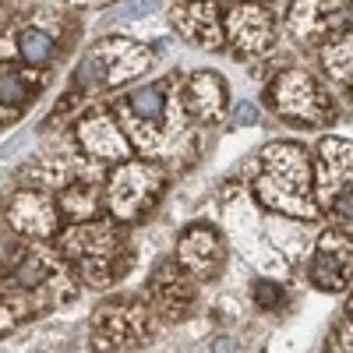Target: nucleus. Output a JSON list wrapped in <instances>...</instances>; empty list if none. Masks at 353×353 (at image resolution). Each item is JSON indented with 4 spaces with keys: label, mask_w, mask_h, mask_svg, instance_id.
I'll return each instance as SVG.
<instances>
[{
    "label": "nucleus",
    "mask_w": 353,
    "mask_h": 353,
    "mask_svg": "<svg viewBox=\"0 0 353 353\" xmlns=\"http://www.w3.org/2000/svg\"><path fill=\"white\" fill-rule=\"evenodd\" d=\"M181 85H184V74L170 71L163 78L128 88L124 96H117L110 103L131 149L163 166L173 163L184 149H194V124L184 110Z\"/></svg>",
    "instance_id": "f257e3e1"
},
{
    "label": "nucleus",
    "mask_w": 353,
    "mask_h": 353,
    "mask_svg": "<svg viewBox=\"0 0 353 353\" xmlns=\"http://www.w3.org/2000/svg\"><path fill=\"white\" fill-rule=\"evenodd\" d=\"M251 188L261 209L286 219L314 223L321 205L314 198V156L301 141H272L254 159Z\"/></svg>",
    "instance_id": "f03ea898"
},
{
    "label": "nucleus",
    "mask_w": 353,
    "mask_h": 353,
    "mask_svg": "<svg viewBox=\"0 0 353 353\" xmlns=\"http://www.w3.org/2000/svg\"><path fill=\"white\" fill-rule=\"evenodd\" d=\"M57 254L68 261V272L78 283L92 290L117 286L134 265V244L113 219L71 223L64 233H57Z\"/></svg>",
    "instance_id": "7ed1b4c3"
},
{
    "label": "nucleus",
    "mask_w": 353,
    "mask_h": 353,
    "mask_svg": "<svg viewBox=\"0 0 353 353\" xmlns=\"http://www.w3.org/2000/svg\"><path fill=\"white\" fill-rule=\"evenodd\" d=\"M156 61V53L145 46L141 39L131 36H103L85 50V57L78 61L74 74H71V92L85 96L92 103L96 96L110 92V88L131 85L138 78L149 74Z\"/></svg>",
    "instance_id": "20e7f679"
},
{
    "label": "nucleus",
    "mask_w": 353,
    "mask_h": 353,
    "mask_svg": "<svg viewBox=\"0 0 353 353\" xmlns=\"http://www.w3.org/2000/svg\"><path fill=\"white\" fill-rule=\"evenodd\" d=\"M166 188H170V170L163 163L145 159V156H131V159L106 170L103 209L113 223L134 226V223L149 219L156 212V205L163 201Z\"/></svg>",
    "instance_id": "39448f33"
},
{
    "label": "nucleus",
    "mask_w": 353,
    "mask_h": 353,
    "mask_svg": "<svg viewBox=\"0 0 353 353\" xmlns=\"http://www.w3.org/2000/svg\"><path fill=\"white\" fill-rule=\"evenodd\" d=\"M265 110H272L279 121L301 128H325L336 121L332 92L304 68H283L265 85Z\"/></svg>",
    "instance_id": "423d86ee"
},
{
    "label": "nucleus",
    "mask_w": 353,
    "mask_h": 353,
    "mask_svg": "<svg viewBox=\"0 0 353 353\" xmlns=\"http://www.w3.org/2000/svg\"><path fill=\"white\" fill-rule=\"evenodd\" d=\"M156 311L141 297H113L106 301L88 325V343L96 353H124L141 350L156 336Z\"/></svg>",
    "instance_id": "0eeeda50"
},
{
    "label": "nucleus",
    "mask_w": 353,
    "mask_h": 353,
    "mask_svg": "<svg viewBox=\"0 0 353 353\" xmlns=\"http://www.w3.org/2000/svg\"><path fill=\"white\" fill-rule=\"evenodd\" d=\"M226 258H230V248H226V237L216 223H188L181 230V237L173 244V261L181 265L188 276H194L198 283H212L223 276L226 269Z\"/></svg>",
    "instance_id": "6e6552de"
},
{
    "label": "nucleus",
    "mask_w": 353,
    "mask_h": 353,
    "mask_svg": "<svg viewBox=\"0 0 353 353\" xmlns=\"http://www.w3.org/2000/svg\"><path fill=\"white\" fill-rule=\"evenodd\" d=\"M223 28H226V50L248 57V61L272 53L279 43L276 18L265 4H226Z\"/></svg>",
    "instance_id": "1a4fd4ad"
},
{
    "label": "nucleus",
    "mask_w": 353,
    "mask_h": 353,
    "mask_svg": "<svg viewBox=\"0 0 353 353\" xmlns=\"http://www.w3.org/2000/svg\"><path fill=\"white\" fill-rule=\"evenodd\" d=\"M74 141H78V149L92 163H99V166H117V163H124V159L134 156L121 121L113 117V110H103V106H96V110L88 106L78 117Z\"/></svg>",
    "instance_id": "9d476101"
},
{
    "label": "nucleus",
    "mask_w": 353,
    "mask_h": 353,
    "mask_svg": "<svg viewBox=\"0 0 353 353\" xmlns=\"http://www.w3.org/2000/svg\"><path fill=\"white\" fill-rule=\"evenodd\" d=\"M307 279L311 286L325 293H343L353 286V237L336 226L321 230L307 258Z\"/></svg>",
    "instance_id": "9b49d317"
},
{
    "label": "nucleus",
    "mask_w": 353,
    "mask_h": 353,
    "mask_svg": "<svg viewBox=\"0 0 353 353\" xmlns=\"http://www.w3.org/2000/svg\"><path fill=\"white\" fill-rule=\"evenodd\" d=\"M149 301L152 311L163 318V321H188L194 311H198V279L188 276L181 265H176L173 258L159 261L152 276H149Z\"/></svg>",
    "instance_id": "f8f14e48"
},
{
    "label": "nucleus",
    "mask_w": 353,
    "mask_h": 353,
    "mask_svg": "<svg viewBox=\"0 0 353 353\" xmlns=\"http://www.w3.org/2000/svg\"><path fill=\"white\" fill-rule=\"evenodd\" d=\"M223 0H170V25L184 43L223 53L226 50V28H223Z\"/></svg>",
    "instance_id": "ddd939ff"
},
{
    "label": "nucleus",
    "mask_w": 353,
    "mask_h": 353,
    "mask_svg": "<svg viewBox=\"0 0 353 353\" xmlns=\"http://www.w3.org/2000/svg\"><path fill=\"white\" fill-rule=\"evenodd\" d=\"M8 226L25 241H50L61 233V209L39 188H21L8 198Z\"/></svg>",
    "instance_id": "4468645a"
},
{
    "label": "nucleus",
    "mask_w": 353,
    "mask_h": 353,
    "mask_svg": "<svg viewBox=\"0 0 353 353\" xmlns=\"http://www.w3.org/2000/svg\"><path fill=\"white\" fill-rule=\"evenodd\" d=\"M314 198L325 212V205L353 188V141L346 138H321L314 145Z\"/></svg>",
    "instance_id": "2eb2a0df"
},
{
    "label": "nucleus",
    "mask_w": 353,
    "mask_h": 353,
    "mask_svg": "<svg viewBox=\"0 0 353 353\" xmlns=\"http://www.w3.org/2000/svg\"><path fill=\"white\" fill-rule=\"evenodd\" d=\"M21 176L28 181V188H39V191H64L68 184L81 181V176H92V181H106L99 176V163H92L81 149L78 152H46V156H36L21 170Z\"/></svg>",
    "instance_id": "dca6fc26"
},
{
    "label": "nucleus",
    "mask_w": 353,
    "mask_h": 353,
    "mask_svg": "<svg viewBox=\"0 0 353 353\" xmlns=\"http://www.w3.org/2000/svg\"><path fill=\"white\" fill-rule=\"evenodd\" d=\"M181 96H184V110H188L194 128H212V124H219L223 117L230 113L226 78L219 71H205L201 68V71L184 74Z\"/></svg>",
    "instance_id": "f3484780"
},
{
    "label": "nucleus",
    "mask_w": 353,
    "mask_h": 353,
    "mask_svg": "<svg viewBox=\"0 0 353 353\" xmlns=\"http://www.w3.org/2000/svg\"><path fill=\"white\" fill-rule=\"evenodd\" d=\"M50 21H53V18L46 14V18H39V21H28V25L18 28L14 39L8 43L11 61H21V64L36 68V71H50V68H53V61L61 57V50H64L68 43H61V32H57Z\"/></svg>",
    "instance_id": "a211bd4d"
},
{
    "label": "nucleus",
    "mask_w": 353,
    "mask_h": 353,
    "mask_svg": "<svg viewBox=\"0 0 353 353\" xmlns=\"http://www.w3.org/2000/svg\"><path fill=\"white\" fill-rule=\"evenodd\" d=\"M46 85V71H36L21 61H0V113H21Z\"/></svg>",
    "instance_id": "6ab92c4d"
},
{
    "label": "nucleus",
    "mask_w": 353,
    "mask_h": 353,
    "mask_svg": "<svg viewBox=\"0 0 353 353\" xmlns=\"http://www.w3.org/2000/svg\"><path fill=\"white\" fill-rule=\"evenodd\" d=\"M57 209H61V219H68V223L99 219V212H106L103 209V181L81 176V181L68 184L64 191H57Z\"/></svg>",
    "instance_id": "aec40b11"
},
{
    "label": "nucleus",
    "mask_w": 353,
    "mask_h": 353,
    "mask_svg": "<svg viewBox=\"0 0 353 353\" xmlns=\"http://www.w3.org/2000/svg\"><path fill=\"white\" fill-rule=\"evenodd\" d=\"M314 57H318L321 71H325V78L353 88V28L325 36L314 46Z\"/></svg>",
    "instance_id": "412c9836"
},
{
    "label": "nucleus",
    "mask_w": 353,
    "mask_h": 353,
    "mask_svg": "<svg viewBox=\"0 0 353 353\" xmlns=\"http://www.w3.org/2000/svg\"><path fill=\"white\" fill-rule=\"evenodd\" d=\"M251 301H254L258 311L279 314V311L286 307V301H290V293H286V286L276 283V279H254V283H251Z\"/></svg>",
    "instance_id": "4be33fe9"
},
{
    "label": "nucleus",
    "mask_w": 353,
    "mask_h": 353,
    "mask_svg": "<svg viewBox=\"0 0 353 353\" xmlns=\"http://www.w3.org/2000/svg\"><path fill=\"white\" fill-rule=\"evenodd\" d=\"M321 216H329V223L343 233H350L353 237V188H346L343 194H336L329 205H325V212Z\"/></svg>",
    "instance_id": "5701e85b"
},
{
    "label": "nucleus",
    "mask_w": 353,
    "mask_h": 353,
    "mask_svg": "<svg viewBox=\"0 0 353 353\" xmlns=\"http://www.w3.org/2000/svg\"><path fill=\"white\" fill-rule=\"evenodd\" d=\"M325 353H353V314H343V318L336 321Z\"/></svg>",
    "instance_id": "b1692460"
},
{
    "label": "nucleus",
    "mask_w": 353,
    "mask_h": 353,
    "mask_svg": "<svg viewBox=\"0 0 353 353\" xmlns=\"http://www.w3.org/2000/svg\"><path fill=\"white\" fill-rule=\"evenodd\" d=\"M233 121H237V124H254V121H258V106L237 103V106H233Z\"/></svg>",
    "instance_id": "393cba45"
},
{
    "label": "nucleus",
    "mask_w": 353,
    "mask_h": 353,
    "mask_svg": "<svg viewBox=\"0 0 353 353\" xmlns=\"http://www.w3.org/2000/svg\"><path fill=\"white\" fill-rule=\"evenodd\" d=\"M68 8H92V11H99V8H110V4H117V0H64Z\"/></svg>",
    "instance_id": "a878e982"
},
{
    "label": "nucleus",
    "mask_w": 353,
    "mask_h": 353,
    "mask_svg": "<svg viewBox=\"0 0 353 353\" xmlns=\"http://www.w3.org/2000/svg\"><path fill=\"white\" fill-rule=\"evenodd\" d=\"M223 4H265V8H269L272 0H223Z\"/></svg>",
    "instance_id": "bb28decb"
},
{
    "label": "nucleus",
    "mask_w": 353,
    "mask_h": 353,
    "mask_svg": "<svg viewBox=\"0 0 353 353\" xmlns=\"http://www.w3.org/2000/svg\"><path fill=\"white\" fill-rule=\"evenodd\" d=\"M346 307H350V314H353V297H350V304H346Z\"/></svg>",
    "instance_id": "cd10ccee"
},
{
    "label": "nucleus",
    "mask_w": 353,
    "mask_h": 353,
    "mask_svg": "<svg viewBox=\"0 0 353 353\" xmlns=\"http://www.w3.org/2000/svg\"><path fill=\"white\" fill-rule=\"evenodd\" d=\"M124 353H141V350H124Z\"/></svg>",
    "instance_id": "c85d7f7f"
},
{
    "label": "nucleus",
    "mask_w": 353,
    "mask_h": 353,
    "mask_svg": "<svg viewBox=\"0 0 353 353\" xmlns=\"http://www.w3.org/2000/svg\"><path fill=\"white\" fill-rule=\"evenodd\" d=\"M0 283H4V276H0Z\"/></svg>",
    "instance_id": "c756f323"
}]
</instances>
